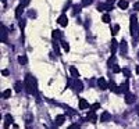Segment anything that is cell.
Listing matches in <instances>:
<instances>
[{"instance_id":"29","label":"cell","mask_w":139,"mask_h":129,"mask_svg":"<svg viewBox=\"0 0 139 129\" xmlns=\"http://www.w3.org/2000/svg\"><path fill=\"white\" fill-rule=\"evenodd\" d=\"M97 108H100V104H99V103H95L93 106H92V111H96Z\"/></svg>"},{"instance_id":"8","label":"cell","mask_w":139,"mask_h":129,"mask_svg":"<svg viewBox=\"0 0 139 129\" xmlns=\"http://www.w3.org/2000/svg\"><path fill=\"white\" fill-rule=\"evenodd\" d=\"M96 119H97V117H96L95 111H90L88 115H86V121H89V122H96Z\"/></svg>"},{"instance_id":"16","label":"cell","mask_w":139,"mask_h":129,"mask_svg":"<svg viewBox=\"0 0 139 129\" xmlns=\"http://www.w3.org/2000/svg\"><path fill=\"white\" fill-rule=\"evenodd\" d=\"M70 72L72 74L74 78H78V76H79V72H78V69L75 67H70Z\"/></svg>"},{"instance_id":"23","label":"cell","mask_w":139,"mask_h":129,"mask_svg":"<svg viewBox=\"0 0 139 129\" xmlns=\"http://www.w3.org/2000/svg\"><path fill=\"white\" fill-rule=\"evenodd\" d=\"M102 20H103V22L109 24V22H110V15H109V14H104V15H103V18H102Z\"/></svg>"},{"instance_id":"36","label":"cell","mask_w":139,"mask_h":129,"mask_svg":"<svg viewBox=\"0 0 139 129\" xmlns=\"http://www.w3.org/2000/svg\"><path fill=\"white\" fill-rule=\"evenodd\" d=\"M107 1H109V4H113V1H114V0H107Z\"/></svg>"},{"instance_id":"26","label":"cell","mask_w":139,"mask_h":129,"mask_svg":"<svg viewBox=\"0 0 139 129\" xmlns=\"http://www.w3.org/2000/svg\"><path fill=\"white\" fill-rule=\"evenodd\" d=\"M118 29H120V27H118V25H116V27L113 28V31H111V34H113V36L118 34Z\"/></svg>"},{"instance_id":"11","label":"cell","mask_w":139,"mask_h":129,"mask_svg":"<svg viewBox=\"0 0 139 129\" xmlns=\"http://www.w3.org/2000/svg\"><path fill=\"white\" fill-rule=\"evenodd\" d=\"M79 108H81V110H86V108H89L88 101L85 100V99H81V100H79Z\"/></svg>"},{"instance_id":"22","label":"cell","mask_w":139,"mask_h":129,"mask_svg":"<svg viewBox=\"0 0 139 129\" xmlns=\"http://www.w3.org/2000/svg\"><path fill=\"white\" fill-rule=\"evenodd\" d=\"M114 61H116V57H114V54H113V57H111L110 60L107 61V65H109V67H113V65H116V64H113Z\"/></svg>"},{"instance_id":"32","label":"cell","mask_w":139,"mask_h":129,"mask_svg":"<svg viewBox=\"0 0 139 129\" xmlns=\"http://www.w3.org/2000/svg\"><path fill=\"white\" fill-rule=\"evenodd\" d=\"M113 71H114V72H120V71H121V69H120V67H118V65H114V67H113Z\"/></svg>"},{"instance_id":"2","label":"cell","mask_w":139,"mask_h":129,"mask_svg":"<svg viewBox=\"0 0 139 129\" xmlns=\"http://www.w3.org/2000/svg\"><path fill=\"white\" fill-rule=\"evenodd\" d=\"M138 25V21H136V15H132L131 17V35L135 36V27Z\"/></svg>"},{"instance_id":"34","label":"cell","mask_w":139,"mask_h":129,"mask_svg":"<svg viewBox=\"0 0 139 129\" xmlns=\"http://www.w3.org/2000/svg\"><path fill=\"white\" fill-rule=\"evenodd\" d=\"M25 24H27V22H25L24 20H21V22H20V27H21V29H24V28H25Z\"/></svg>"},{"instance_id":"13","label":"cell","mask_w":139,"mask_h":129,"mask_svg":"<svg viewBox=\"0 0 139 129\" xmlns=\"http://www.w3.org/2000/svg\"><path fill=\"white\" fill-rule=\"evenodd\" d=\"M118 7H120L121 10H127L128 8V1L127 0H120V1H118Z\"/></svg>"},{"instance_id":"37","label":"cell","mask_w":139,"mask_h":129,"mask_svg":"<svg viewBox=\"0 0 139 129\" xmlns=\"http://www.w3.org/2000/svg\"><path fill=\"white\" fill-rule=\"evenodd\" d=\"M136 72L139 74V65H138V67H136Z\"/></svg>"},{"instance_id":"6","label":"cell","mask_w":139,"mask_h":129,"mask_svg":"<svg viewBox=\"0 0 139 129\" xmlns=\"http://www.w3.org/2000/svg\"><path fill=\"white\" fill-rule=\"evenodd\" d=\"M128 86H129V83H128V81H125V82H124V83L118 88L117 93H124V92H128Z\"/></svg>"},{"instance_id":"30","label":"cell","mask_w":139,"mask_h":129,"mask_svg":"<svg viewBox=\"0 0 139 129\" xmlns=\"http://www.w3.org/2000/svg\"><path fill=\"white\" fill-rule=\"evenodd\" d=\"M121 51L125 54V51H127V43H122L121 45Z\"/></svg>"},{"instance_id":"7","label":"cell","mask_w":139,"mask_h":129,"mask_svg":"<svg viewBox=\"0 0 139 129\" xmlns=\"http://www.w3.org/2000/svg\"><path fill=\"white\" fill-rule=\"evenodd\" d=\"M133 101H135V96L132 93H125V103L127 104H132Z\"/></svg>"},{"instance_id":"21","label":"cell","mask_w":139,"mask_h":129,"mask_svg":"<svg viewBox=\"0 0 139 129\" xmlns=\"http://www.w3.org/2000/svg\"><path fill=\"white\" fill-rule=\"evenodd\" d=\"M14 89H15V92H18V93H20V92L22 90V83H21V82H17L15 86H14Z\"/></svg>"},{"instance_id":"17","label":"cell","mask_w":139,"mask_h":129,"mask_svg":"<svg viewBox=\"0 0 139 129\" xmlns=\"http://www.w3.org/2000/svg\"><path fill=\"white\" fill-rule=\"evenodd\" d=\"M118 49V42H117L116 39L113 40V43H111V51H113V54L116 53V50Z\"/></svg>"},{"instance_id":"20","label":"cell","mask_w":139,"mask_h":129,"mask_svg":"<svg viewBox=\"0 0 139 129\" xmlns=\"http://www.w3.org/2000/svg\"><path fill=\"white\" fill-rule=\"evenodd\" d=\"M27 57L25 56H20L18 57V62H20V64H21V65H25V64H27Z\"/></svg>"},{"instance_id":"31","label":"cell","mask_w":139,"mask_h":129,"mask_svg":"<svg viewBox=\"0 0 139 129\" xmlns=\"http://www.w3.org/2000/svg\"><path fill=\"white\" fill-rule=\"evenodd\" d=\"M8 69H3V71H1V75H3V76H8Z\"/></svg>"},{"instance_id":"1","label":"cell","mask_w":139,"mask_h":129,"mask_svg":"<svg viewBox=\"0 0 139 129\" xmlns=\"http://www.w3.org/2000/svg\"><path fill=\"white\" fill-rule=\"evenodd\" d=\"M25 89L31 93V95H36V79L32 75H27L25 76Z\"/></svg>"},{"instance_id":"33","label":"cell","mask_w":139,"mask_h":129,"mask_svg":"<svg viewBox=\"0 0 139 129\" xmlns=\"http://www.w3.org/2000/svg\"><path fill=\"white\" fill-rule=\"evenodd\" d=\"M21 1V6H27V4H29V0H20Z\"/></svg>"},{"instance_id":"24","label":"cell","mask_w":139,"mask_h":129,"mask_svg":"<svg viewBox=\"0 0 139 129\" xmlns=\"http://www.w3.org/2000/svg\"><path fill=\"white\" fill-rule=\"evenodd\" d=\"M61 45H63V47H64L66 51H70V45H68L67 42H61Z\"/></svg>"},{"instance_id":"5","label":"cell","mask_w":139,"mask_h":129,"mask_svg":"<svg viewBox=\"0 0 139 129\" xmlns=\"http://www.w3.org/2000/svg\"><path fill=\"white\" fill-rule=\"evenodd\" d=\"M11 123H13V117H11L10 114H7L4 117V129H8V126H10Z\"/></svg>"},{"instance_id":"3","label":"cell","mask_w":139,"mask_h":129,"mask_svg":"<svg viewBox=\"0 0 139 129\" xmlns=\"http://www.w3.org/2000/svg\"><path fill=\"white\" fill-rule=\"evenodd\" d=\"M97 86H99L100 89H107V88H109V83H107V82H106V79L104 78H99L97 79Z\"/></svg>"},{"instance_id":"10","label":"cell","mask_w":139,"mask_h":129,"mask_svg":"<svg viewBox=\"0 0 139 129\" xmlns=\"http://www.w3.org/2000/svg\"><path fill=\"white\" fill-rule=\"evenodd\" d=\"M64 121H66V115H57L56 117V125H63L64 123Z\"/></svg>"},{"instance_id":"25","label":"cell","mask_w":139,"mask_h":129,"mask_svg":"<svg viewBox=\"0 0 139 129\" xmlns=\"http://www.w3.org/2000/svg\"><path fill=\"white\" fill-rule=\"evenodd\" d=\"M90 3H92V0H82V1H81V4H82L83 7L89 6V4H90Z\"/></svg>"},{"instance_id":"18","label":"cell","mask_w":139,"mask_h":129,"mask_svg":"<svg viewBox=\"0 0 139 129\" xmlns=\"http://www.w3.org/2000/svg\"><path fill=\"white\" fill-rule=\"evenodd\" d=\"M10 96H11V90L10 89H6L4 92L1 93V97H3V99H8Z\"/></svg>"},{"instance_id":"9","label":"cell","mask_w":139,"mask_h":129,"mask_svg":"<svg viewBox=\"0 0 139 129\" xmlns=\"http://www.w3.org/2000/svg\"><path fill=\"white\" fill-rule=\"evenodd\" d=\"M74 89L77 90V92H81V90L83 89V83L82 82H81V81H75V82H74Z\"/></svg>"},{"instance_id":"15","label":"cell","mask_w":139,"mask_h":129,"mask_svg":"<svg viewBox=\"0 0 139 129\" xmlns=\"http://www.w3.org/2000/svg\"><path fill=\"white\" fill-rule=\"evenodd\" d=\"M109 89H110L111 92H116V93H117L118 88H117V85H116V82H114V81H111L110 83H109Z\"/></svg>"},{"instance_id":"27","label":"cell","mask_w":139,"mask_h":129,"mask_svg":"<svg viewBox=\"0 0 139 129\" xmlns=\"http://www.w3.org/2000/svg\"><path fill=\"white\" fill-rule=\"evenodd\" d=\"M67 129H81V126H79L78 123H72L71 126H68Z\"/></svg>"},{"instance_id":"12","label":"cell","mask_w":139,"mask_h":129,"mask_svg":"<svg viewBox=\"0 0 139 129\" xmlns=\"http://www.w3.org/2000/svg\"><path fill=\"white\" fill-rule=\"evenodd\" d=\"M109 119H110V114L107 111H104L102 115H100V121H102V122H107Z\"/></svg>"},{"instance_id":"4","label":"cell","mask_w":139,"mask_h":129,"mask_svg":"<svg viewBox=\"0 0 139 129\" xmlns=\"http://www.w3.org/2000/svg\"><path fill=\"white\" fill-rule=\"evenodd\" d=\"M57 22L60 24L61 27H67V24H68V18H67V15L61 14L60 17H59V20H57Z\"/></svg>"},{"instance_id":"19","label":"cell","mask_w":139,"mask_h":129,"mask_svg":"<svg viewBox=\"0 0 139 129\" xmlns=\"http://www.w3.org/2000/svg\"><path fill=\"white\" fill-rule=\"evenodd\" d=\"M1 42H6V39H7V34H6V29H4V27L1 25Z\"/></svg>"},{"instance_id":"35","label":"cell","mask_w":139,"mask_h":129,"mask_svg":"<svg viewBox=\"0 0 139 129\" xmlns=\"http://www.w3.org/2000/svg\"><path fill=\"white\" fill-rule=\"evenodd\" d=\"M135 10H139V1L138 3H135Z\"/></svg>"},{"instance_id":"28","label":"cell","mask_w":139,"mask_h":129,"mask_svg":"<svg viewBox=\"0 0 139 129\" xmlns=\"http://www.w3.org/2000/svg\"><path fill=\"white\" fill-rule=\"evenodd\" d=\"M53 38H54V39H57V38H60V32H59V31H53Z\"/></svg>"},{"instance_id":"14","label":"cell","mask_w":139,"mask_h":129,"mask_svg":"<svg viewBox=\"0 0 139 129\" xmlns=\"http://www.w3.org/2000/svg\"><path fill=\"white\" fill-rule=\"evenodd\" d=\"M22 13H24V6H21V4H20V6L17 7V10H15V17L20 18Z\"/></svg>"}]
</instances>
